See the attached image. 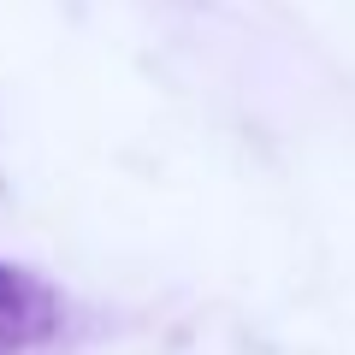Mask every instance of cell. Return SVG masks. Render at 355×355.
<instances>
[{
    "mask_svg": "<svg viewBox=\"0 0 355 355\" xmlns=\"http://www.w3.org/2000/svg\"><path fill=\"white\" fill-rule=\"evenodd\" d=\"M53 331H60V302H53V291L36 272L0 261V355L42 349Z\"/></svg>",
    "mask_w": 355,
    "mask_h": 355,
    "instance_id": "obj_1",
    "label": "cell"
}]
</instances>
